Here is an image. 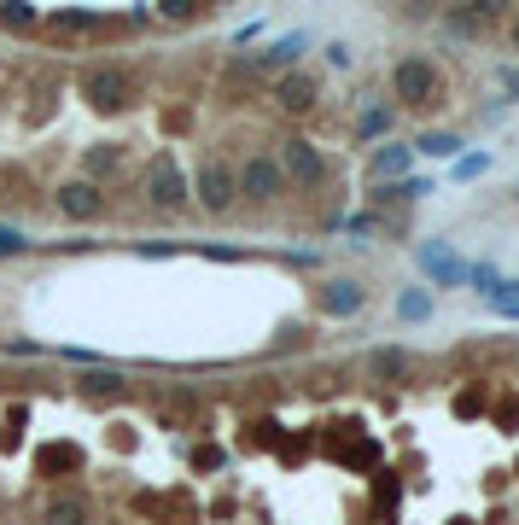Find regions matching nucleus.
I'll list each match as a JSON object with an SVG mask.
<instances>
[{"label":"nucleus","instance_id":"nucleus-23","mask_svg":"<svg viewBox=\"0 0 519 525\" xmlns=\"http://www.w3.org/2000/svg\"><path fill=\"white\" fill-rule=\"evenodd\" d=\"M158 12H164V18H175V24H187V18H199L205 6H199V0H158Z\"/></svg>","mask_w":519,"mask_h":525},{"label":"nucleus","instance_id":"nucleus-28","mask_svg":"<svg viewBox=\"0 0 519 525\" xmlns=\"http://www.w3.org/2000/svg\"><path fill=\"white\" fill-rule=\"evenodd\" d=\"M6 356H41V345L35 339H6Z\"/></svg>","mask_w":519,"mask_h":525},{"label":"nucleus","instance_id":"nucleus-8","mask_svg":"<svg viewBox=\"0 0 519 525\" xmlns=\"http://www.w3.org/2000/svg\"><path fill=\"white\" fill-rule=\"evenodd\" d=\"M415 263H420V275L432 280V286H467V257H461L450 240H426L415 251Z\"/></svg>","mask_w":519,"mask_h":525},{"label":"nucleus","instance_id":"nucleus-9","mask_svg":"<svg viewBox=\"0 0 519 525\" xmlns=\"http://www.w3.org/2000/svg\"><path fill=\"white\" fill-rule=\"evenodd\" d=\"M362 304H368V286L362 280H321V310L327 315L350 321V315H362Z\"/></svg>","mask_w":519,"mask_h":525},{"label":"nucleus","instance_id":"nucleus-32","mask_svg":"<svg viewBox=\"0 0 519 525\" xmlns=\"http://www.w3.org/2000/svg\"><path fill=\"white\" fill-rule=\"evenodd\" d=\"M514 199H519V187H514Z\"/></svg>","mask_w":519,"mask_h":525},{"label":"nucleus","instance_id":"nucleus-11","mask_svg":"<svg viewBox=\"0 0 519 525\" xmlns=\"http://www.w3.org/2000/svg\"><path fill=\"white\" fill-rule=\"evenodd\" d=\"M76 391H82V397H94V403H111V397H129V380H123V368H111V362H105V368H88V374L76 380Z\"/></svg>","mask_w":519,"mask_h":525},{"label":"nucleus","instance_id":"nucleus-21","mask_svg":"<svg viewBox=\"0 0 519 525\" xmlns=\"http://www.w3.org/2000/svg\"><path fill=\"white\" fill-rule=\"evenodd\" d=\"M24 251H30V234L12 228V222H0V257H24Z\"/></svg>","mask_w":519,"mask_h":525},{"label":"nucleus","instance_id":"nucleus-20","mask_svg":"<svg viewBox=\"0 0 519 525\" xmlns=\"http://www.w3.org/2000/svg\"><path fill=\"white\" fill-rule=\"evenodd\" d=\"M35 18H41V12H35L30 0H6V6H0V24H6V30H30Z\"/></svg>","mask_w":519,"mask_h":525},{"label":"nucleus","instance_id":"nucleus-18","mask_svg":"<svg viewBox=\"0 0 519 525\" xmlns=\"http://www.w3.org/2000/svg\"><path fill=\"white\" fill-rule=\"evenodd\" d=\"M41 525H88V508H82L76 496H53V502L41 508Z\"/></svg>","mask_w":519,"mask_h":525},{"label":"nucleus","instance_id":"nucleus-19","mask_svg":"<svg viewBox=\"0 0 519 525\" xmlns=\"http://www.w3.org/2000/svg\"><path fill=\"white\" fill-rule=\"evenodd\" d=\"M391 123H397V117H391L385 105H368V111H362V123H356V135H362V140H380V135H391Z\"/></svg>","mask_w":519,"mask_h":525},{"label":"nucleus","instance_id":"nucleus-2","mask_svg":"<svg viewBox=\"0 0 519 525\" xmlns=\"http://www.w3.org/2000/svg\"><path fill=\"white\" fill-rule=\"evenodd\" d=\"M391 94L403 105H438V65L426 53H403L391 65Z\"/></svg>","mask_w":519,"mask_h":525},{"label":"nucleus","instance_id":"nucleus-6","mask_svg":"<svg viewBox=\"0 0 519 525\" xmlns=\"http://www.w3.org/2000/svg\"><path fill=\"white\" fill-rule=\"evenodd\" d=\"M82 94H88V105H100V111H123V105L135 100V82H129L123 65H94L82 76Z\"/></svg>","mask_w":519,"mask_h":525},{"label":"nucleus","instance_id":"nucleus-25","mask_svg":"<svg viewBox=\"0 0 519 525\" xmlns=\"http://www.w3.org/2000/svg\"><path fill=\"white\" fill-rule=\"evenodd\" d=\"M327 65H333V70H350V65H356V53H350L345 41H327Z\"/></svg>","mask_w":519,"mask_h":525},{"label":"nucleus","instance_id":"nucleus-16","mask_svg":"<svg viewBox=\"0 0 519 525\" xmlns=\"http://www.w3.org/2000/svg\"><path fill=\"white\" fill-rule=\"evenodd\" d=\"M409 164H415L409 146H380V152H374V175H380V181H403Z\"/></svg>","mask_w":519,"mask_h":525},{"label":"nucleus","instance_id":"nucleus-7","mask_svg":"<svg viewBox=\"0 0 519 525\" xmlns=\"http://www.w3.org/2000/svg\"><path fill=\"white\" fill-rule=\"evenodd\" d=\"M53 205H59V216H70V222H94V216H105V187L88 181V175H70V181H59Z\"/></svg>","mask_w":519,"mask_h":525},{"label":"nucleus","instance_id":"nucleus-4","mask_svg":"<svg viewBox=\"0 0 519 525\" xmlns=\"http://www.w3.org/2000/svg\"><path fill=\"white\" fill-rule=\"evenodd\" d=\"M234 181H240V199L245 205H275L280 193H286V175H280V164L275 158H245L240 170H234Z\"/></svg>","mask_w":519,"mask_h":525},{"label":"nucleus","instance_id":"nucleus-1","mask_svg":"<svg viewBox=\"0 0 519 525\" xmlns=\"http://www.w3.org/2000/svg\"><path fill=\"white\" fill-rule=\"evenodd\" d=\"M187 187H193V199H199L210 216H228V210L240 205V181H234V164H222V158H205L199 170L187 175Z\"/></svg>","mask_w":519,"mask_h":525},{"label":"nucleus","instance_id":"nucleus-15","mask_svg":"<svg viewBox=\"0 0 519 525\" xmlns=\"http://www.w3.org/2000/svg\"><path fill=\"white\" fill-rule=\"evenodd\" d=\"M409 152H420V158H444V164H450V158H461V135H450V129H426Z\"/></svg>","mask_w":519,"mask_h":525},{"label":"nucleus","instance_id":"nucleus-26","mask_svg":"<svg viewBox=\"0 0 519 525\" xmlns=\"http://www.w3.org/2000/svg\"><path fill=\"white\" fill-rule=\"evenodd\" d=\"M135 251H140V257H175L181 245H170V240H140Z\"/></svg>","mask_w":519,"mask_h":525},{"label":"nucleus","instance_id":"nucleus-30","mask_svg":"<svg viewBox=\"0 0 519 525\" xmlns=\"http://www.w3.org/2000/svg\"><path fill=\"white\" fill-rule=\"evenodd\" d=\"M496 315H508V321H519V304H502V310H496Z\"/></svg>","mask_w":519,"mask_h":525},{"label":"nucleus","instance_id":"nucleus-17","mask_svg":"<svg viewBox=\"0 0 519 525\" xmlns=\"http://www.w3.org/2000/svg\"><path fill=\"white\" fill-rule=\"evenodd\" d=\"M368 368H374L380 380H403V374H409L415 362H409V350H397V345H380V350H374V356H368Z\"/></svg>","mask_w":519,"mask_h":525},{"label":"nucleus","instance_id":"nucleus-3","mask_svg":"<svg viewBox=\"0 0 519 525\" xmlns=\"http://www.w3.org/2000/svg\"><path fill=\"white\" fill-rule=\"evenodd\" d=\"M275 164H280V175H286L292 187H310V193H315V187H327V175H333V170H327V158H321V146H315V140H304V135L286 140Z\"/></svg>","mask_w":519,"mask_h":525},{"label":"nucleus","instance_id":"nucleus-13","mask_svg":"<svg viewBox=\"0 0 519 525\" xmlns=\"http://www.w3.org/2000/svg\"><path fill=\"white\" fill-rule=\"evenodd\" d=\"M47 30H53V35H70V41H76V35H100V30H105V12H82V6H59V12L47 18Z\"/></svg>","mask_w":519,"mask_h":525},{"label":"nucleus","instance_id":"nucleus-12","mask_svg":"<svg viewBox=\"0 0 519 525\" xmlns=\"http://www.w3.org/2000/svg\"><path fill=\"white\" fill-rule=\"evenodd\" d=\"M304 47H310V35L304 30H292V35H280V41H269V47H263V53H251V65H263V70H298V53H304Z\"/></svg>","mask_w":519,"mask_h":525},{"label":"nucleus","instance_id":"nucleus-5","mask_svg":"<svg viewBox=\"0 0 519 525\" xmlns=\"http://www.w3.org/2000/svg\"><path fill=\"white\" fill-rule=\"evenodd\" d=\"M146 199L158 210H181L193 199V187H187V175L175 164V152H158V158H152V170H146Z\"/></svg>","mask_w":519,"mask_h":525},{"label":"nucleus","instance_id":"nucleus-27","mask_svg":"<svg viewBox=\"0 0 519 525\" xmlns=\"http://www.w3.org/2000/svg\"><path fill=\"white\" fill-rule=\"evenodd\" d=\"M199 251H205V257H216V263H240V257H245L240 245H199Z\"/></svg>","mask_w":519,"mask_h":525},{"label":"nucleus","instance_id":"nucleus-24","mask_svg":"<svg viewBox=\"0 0 519 525\" xmlns=\"http://www.w3.org/2000/svg\"><path fill=\"white\" fill-rule=\"evenodd\" d=\"M117 170V152H111V146H94V152H88V181H94V175H111Z\"/></svg>","mask_w":519,"mask_h":525},{"label":"nucleus","instance_id":"nucleus-10","mask_svg":"<svg viewBox=\"0 0 519 525\" xmlns=\"http://www.w3.org/2000/svg\"><path fill=\"white\" fill-rule=\"evenodd\" d=\"M315 100H321V88H315L310 70H286L275 82V105L280 111H315Z\"/></svg>","mask_w":519,"mask_h":525},{"label":"nucleus","instance_id":"nucleus-14","mask_svg":"<svg viewBox=\"0 0 519 525\" xmlns=\"http://www.w3.org/2000/svg\"><path fill=\"white\" fill-rule=\"evenodd\" d=\"M432 310H438L432 286H403V292H397V315H403V321H432Z\"/></svg>","mask_w":519,"mask_h":525},{"label":"nucleus","instance_id":"nucleus-29","mask_svg":"<svg viewBox=\"0 0 519 525\" xmlns=\"http://www.w3.org/2000/svg\"><path fill=\"white\" fill-rule=\"evenodd\" d=\"M502 88H508V94L519 100V70H502Z\"/></svg>","mask_w":519,"mask_h":525},{"label":"nucleus","instance_id":"nucleus-31","mask_svg":"<svg viewBox=\"0 0 519 525\" xmlns=\"http://www.w3.org/2000/svg\"><path fill=\"white\" fill-rule=\"evenodd\" d=\"M508 41H514V47H519V18H514V24H508Z\"/></svg>","mask_w":519,"mask_h":525},{"label":"nucleus","instance_id":"nucleus-22","mask_svg":"<svg viewBox=\"0 0 519 525\" xmlns=\"http://www.w3.org/2000/svg\"><path fill=\"white\" fill-rule=\"evenodd\" d=\"M490 170V152H461V158H455V175H461V181H473V175H485Z\"/></svg>","mask_w":519,"mask_h":525}]
</instances>
